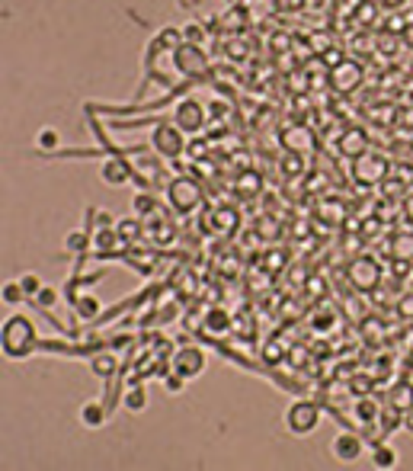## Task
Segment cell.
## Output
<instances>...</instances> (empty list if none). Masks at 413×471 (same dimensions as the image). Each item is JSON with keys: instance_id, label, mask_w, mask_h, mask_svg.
I'll return each mask as SVG.
<instances>
[{"instance_id": "30bf717a", "label": "cell", "mask_w": 413, "mask_h": 471, "mask_svg": "<svg viewBox=\"0 0 413 471\" xmlns=\"http://www.w3.org/2000/svg\"><path fill=\"white\" fill-rule=\"evenodd\" d=\"M135 167L125 160V157H106L100 164V180L106 186H125L129 180H135Z\"/></svg>"}, {"instance_id": "d6986e66", "label": "cell", "mask_w": 413, "mask_h": 471, "mask_svg": "<svg viewBox=\"0 0 413 471\" xmlns=\"http://www.w3.org/2000/svg\"><path fill=\"white\" fill-rule=\"evenodd\" d=\"M122 404H125V410H131V414H141V410H145L147 407V391L141 388V381H131L129 388H125Z\"/></svg>"}, {"instance_id": "83f0119b", "label": "cell", "mask_w": 413, "mask_h": 471, "mask_svg": "<svg viewBox=\"0 0 413 471\" xmlns=\"http://www.w3.org/2000/svg\"><path fill=\"white\" fill-rule=\"evenodd\" d=\"M19 286H23V292H26V298H29V302H32V298H36L39 292H42V286H45V282H42V279L36 276V273H23V276H19Z\"/></svg>"}, {"instance_id": "6da1fadb", "label": "cell", "mask_w": 413, "mask_h": 471, "mask_svg": "<svg viewBox=\"0 0 413 471\" xmlns=\"http://www.w3.org/2000/svg\"><path fill=\"white\" fill-rule=\"evenodd\" d=\"M0 350L7 359H26L29 353L39 350V331L26 314H13L0 327Z\"/></svg>"}, {"instance_id": "4fadbf2b", "label": "cell", "mask_w": 413, "mask_h": 471, "mask_svg": "<svg viewBox=\"0 0 413 471\" xmlns=\"http://www.w3.org/2000/svg\"><path fill=\"white\" fill-rule=\"evenodd\" d=\"M90 372L96 375V379L109 381L112 375L119 372V359H116V353H109V350H96V353H90Z\"/></svg>"}, {"instance_id": "4dcf8cb0", "label": "cell", "mask_w": 413, "mask_h": 471, "mask_svg": "<svg viewBox=\"0 0 413 471\" xmlns=\"http://www.w3.org/2000/svg\"><path fill=\"white\" fill-rule=\"evenodd\" d=\"M164 388L170 391V395H180V391L186 388V379H183V375H180V372H173V369H170V372H167V375H164Z\"/></svg>"}, {"instance_id": "277c9868", "label": "cell", "mask_w": 413, "mask_h": 471, "mask_svg": "<svg viewBox=\"0 0 413 471\" xmlns=\"http://www.w3.org/2000/svg\"><path fill=\"white\" fill-rule=\"evenodd\" d=\"M282 420H285V430L292 436H308L321 426V407L314 401H308V397H298V401H292L285 407Z\"/></svg>"}, {"instance_id": "ba28073f", "label": "cell", "mask_w": 413, "mask_h": 471, "mask_svg": "<svg viewBox=\"0 0 413 471\" xmlns=\"http://www.w3.org/2000/svg\"><path fill=\"white\" fill-rule=\"evenodd\" d=\"M349 282L356 289H375L381 282V263L375 257H356L349 263Z\"/></svg>"}, {"instance_id": "5b68a950", "label": "cell", "mask_w": 413, "mask_h": 471, "mask_svg": "<svg viewBox=\"0 0 413 471\" xmlns=\"http://www.w3.org/2000/svg\"><path fill=\"white\" fill-rule=\"evenodd\" d=\"M170 58H173V67L183 77H199V74L209 71V55H205V48L193 45V42H183L180 48H173Z\"/></svg>"}, {"instance_id": "5bb4252c", "label": "cell", "mask_w": 413, "mask_h": 471, "mask_svg": "<svg viewBox=\"0 0 413 471\" xmlns=\"http://www.w3.org/2000/svg\"><path fill=\"white\" fill-rule=\"evenodd\" d=\"M109 404L106 401H83L81 404V423L90 426V430H100L106 420H109Z\"/></svg>"}, {"instance_id": "cb8c5ba5", "label": "cell", "mask_w": 413, "mask_h": 471, "mask_svg": "<svg viewBox=\"0 0 413 471\" xmlns=\"http://www.w3.org/2000/svg\"><path fill=\"white\" fill-rule=\"evenodd\" d=\"M0 298H3V305L17 308L23 305V302H29L26 292H23V286H19V279H13V282H3V292H0Z\"/></svg>"}, {"instance_id": "d4e9b609", "label": "cell", "mask_w": 413, "mask_h": 471, "mask_svg": "<svg viewBox=\"0 0 413 471\" xmlns=\"http://www.w3.org/2000/svg\"><path fill=\"white\" fill-rule=\"evenodd\" d=\"M391 407H397L401 414L410 410L413 407V388L410 385H394V388H391Z\"/></svg>"}, {"instance_id": "9c48e42d", "label": "cell", "mask_w": 413, "mask_h": 471, "mask_svg": "<svg viewBox=\"0 0 413 471\" xmlns=\"http://www.w3.org/2000/svg\"><path fill=\"white\" fill-rule=\"evenodd\" d=\"M330 452H333V459H337V462L352 465V462H359V459L366 455V443H362V436H356V433H349V430H343V433L333 436Z\"/></svg>"}, {"instance_id": "1f68e13d", "label": "cell", "mask_w": 413, "mask_h": 471, "mask_svg": "<svg viewBox=\"0 0 413 471\" xmlns=\"http://www.w3.org/2000/svg\"><path fill=\"white\" fill-rule=\"evenodd\" d=\"M221 23H224V26H228V29H240V23H244V13H237V10L231 7L228 13L221 17Z\"/></svg>"}, {"instance_id": "44dd1931", "label": "cell", "mask_w": 413, "mask_h": 471, "mask_svg": "<svg viewBox=\"0 0 413 471\" xmlns=\"http://www.w3.org/2000/svg\"><path fill=\"white\" fill-rule=\"evenodd\" d=\"M74 311H77V317H81V321H96V317H103L100 298H93V295L74 298Z\"/></svg>"}, {"instance_id": "52a82bcc", "label": "cell", "mask_w": 413, "mask_h": 471, "mask_svg": "<svg viewBox=\"0 0 413 471\" xmlns=\"http://www.w3.org/2000/svg\"><path fill=\"white\" fill-rule=\"evenodd\" d=\"M173 122L186 135H199L205 129V106L195 96H183V100L173 106Z\"/></svg>"}, {"instance_id": "3957f363", "label": "cell", "mask_w": 413, "mask_h": 471, "mask_svg": "<svg viewBox=\"0 0 413 471\" xmlns=\"http://www.w3.org/2000/svg\"><path fill=\"white\" fill-rule=\"evenodd\" d=\"M151 148L157 151V157H167V160H176V157L186 151V132L176 125L173 119H157L154 129H151Z\"/></svg>"}, {"instance_id": "9a60e30c", "label": "cell", "mask_w": 413, "mask_h": 471, "mask_svg": "<svg viewBox=\"0 0 413 471\" xmlns=\"http://www.w3.org/2000/svg\"><path fill=\"white\" fill-rule=\"evenodd\" d=\"M93 244H96V253H100V257H109L112 250H119L125 240H122L119 228L109 224V228H96V231H93Z\"/></svg>"}, {"instance_id": "d6a6232c", "label": "cell", "mask_w": 413, "mask_h": 471, "mask_svg": "<svg viewBox=\"0 0 413 471\" xmlns=\"http://www.w3.org/2000/svg\"><path fill=\"white\" fill-rule=\"evenodd\" d=\"M266 356H269L266 362H279L282 359V346L279 343H266Z\"/></svg>"}, {"instance_id": "e575fe53", "label": "cell", "mask_w": 413, "mask_h": 471, "mask_svg": "<svg viewBox=\"0 0 413 471\" xmlns=\"http://www.w3.org/2000/svg\"><path fill=\"white\" fill-rule=\"evenodd\" d=\"M401 314H404V317H413V298H404V302H401Z\"/></svg>"}, {"instance_id": "d590c367", "label": "cell", "mask_w": 413, "mask_h": 471, "mask_svg": "<svg viewBox=\"0 0 413 471\" xmlns=\"http://www.w3.org/2000/svg\"><path fill=\"white\" fill-rule=\"evenodd\" d=\"M253 180H257V176H250V174L244 176V193H253V189L260 186V183H253Z\"/></svg>"}, {"instance_id": "f1b7e54d", "label": "cell", "mask_w": 413, "mask_h": 471, "mask_svg": "<svg viewBox=\"0 0 413 471\" xmlns=\"http://www.w3.org/2000/svg\"><path fill=\"white\" fill-rule=\"evenodd\" d=\"M32 305L36 308H55L58 305V289H52V286H42V292H39L36 298H32Z\"/></svg>"}, {"instance_id": "8992f818", "label": "cell", "mask_w": 413, "mask_h": 471, "mask_svg": "<svg viewBox=\"0 0 413 471\" xmlns=\"http://www.w3.org/2000/svg\"><path fill=\"white\" fill-rule=\"evenodd\" d=\"M205 353L199 350V346H180V350H173V356H170V369L173 372H180L186 381H193V379H199L205 372Z\"/></svg>"}, {"instance_id": "7a4b0ae2", "label": "cell", "mask_w": 413, "mask_h": 471, "mask_svg": "<svg viewBox=\"0 0 413 471\" xmlns=\"http://www.w3.org/2000/svg\"><path fill=\"white\" fill-rule=\"evenodd\" d=\"M167 202L173 209L176 215H189L195 212L199 205H202V186L195 176H173L170 183H167Z\"/></svg>"}, {"instance_id": "ac0fdd59", "label": "cell", "mask_w": 413, "mask_h": 471, "mask_svg": "<svg viewBox=\"0 0 413 471\" xmlns=\"http://www.w3.org/2000/svg\"><path fill=\"white\" fill-rule=\"evenodd\" d=\"M157 209H160V202H157V196L151 193V189H145V193H138L135 199H131V215H138L141 222H145V218H151Z\"/></svg>"}, {"instance_id": "ffe728a7", "label": "cell", "mask_w": 413, "mask_h": 471, "mask_svg": "<svg viewBox=\"0 0 413 471\" xmlns=\"http://www.w3.org/2000/svg\"><path fill=\"white\" fill-rule=\"evenodd\" d=\"M372 465H375L378 471H391L397 468V449L388 443H378L375 449H372Z\"/></svg>"}, {"instance_id": "2e32d148", "label": "cell", "mask_w": 413, "mask_h": 471, "mask_svg": "<svg viewBox=\"0 0 413 471\" xmlns=\"http://www.w3.org/2000/svg\"><path fill=\"white\" fill-rule=\"evenodd\" d=\"M366 148H368V138H366V132L362 129H346L340 135V154L343 157H352V160H356L359 154H366Z\"/></svg>"}, {"instance_id": "7402d4cb", "label": "cell", "mask_w": 413, "mask_h": 471, "mask_svg": "<svg viewBox=\"0 0 413 471\" xmlns=\"http://www.w3.org/2000/svg\"><path fill=\"white\" fill-rule=\"evenodd\" d=\"M228 327H231V317L221 311V308H211V311L205 314V331H211L215 337H224V333H228ZM211 333H209V337H211Z\"/></svg>"}, {"instance_id": "7c38bea8", "label": "cell", "mask_w": 413, "mask_h": 471, "mask_svg": "<svg viewBox=\"0 0 413 471\" xmlns=\"http://www.w3.org/2000/svg\"><path fill=\"white\" fill-rule=\"evenodd\" d=\"M359 83H362V67L356 61H340V65L333 67V87L340 93L356 90Z\"/></svg>"}, {"instance_id": "4316f807", "label": "cell", "mask_w": 413, "mask_h": 471, "mask_svg": "<svg viewBox=\"0 0 413 471\" xmlns=\"http://www.w3.org/2000/svg\"><path fill=\"white\" fill-rule=\"evenodd\" d=\"M116 228H119L122 240L129 244V240H135L138 234H141V228H145V222H141L138 215H131V218H122V222H116Z\"/></svg>"}, {"instance_id": "e0dca14e", "label": "cell", "mask_w": 413, "mask_h": 471, "mask_svg": "<svg viewBox=\"0 0 413 471\" xmlns=\"http://www.w3.org/2000/svg\"><path fill=\"white\" fill-rule=\"evenodd\" d=\"M352 417H356L362 426H372V423H378V417H381V407H378L372 397H359L356 404H352Z\"/></svg>"}, {"instance_id": "484cf974", "label": "cell", "mask_w": 413, "mask_h": 471, "mask_svg": "<svg viewBox=\"0 0 413 471\" xmlns=\"http://www.w3.org/2000/svg\"><path fill=\"white\" fill-rule=\"evenodd\" d=\"M58 145H61V135H58L52 125H45V129H39L36 135V148L45 154V151H58Z\"/></svg>"}, {"instance_id": "836d02e7", "label": "cell", "mask_w": 413, "mask_h": 471, "mask_svg": "<svg viewBox=\"0 0 413 471\" xmlns=\"http://www.w3.org/2000/svg\"><path fill=\"white\" fill-rule=\"evenodd\" d=\"M410 247H413V240L410 238H404V240H397V244H394V250H397V253H401V257H410Z\"/></svg>"}, {"instance_id": "f546056e", "label": "cell", "mask_w": 413, "mask_h": 471, "mask_svg": "<svg viewBox=\"0 0 413 471\" xmlns=\"http://www.w3.org/2000/svg\"><path fill=\"white\" fill-rule=\"evenodd\" d=\"M183 39L186 42H193V45H205V29L199 23H186L183 26Z\"/></svg>"}, {"instance_id": "603a6c76", "label": "cell", "mask_w": 413, "mask_h": 471, "mask_svg": "<svg viewBox=\"0 0 413 471\" xmlns=\"http://www.w3.org/2000/svg\"><path fill=\"white\" fill-rule=\"evenodd\" d=\"M90 238H93L90 228H83V231H71L65 238V250H71V253H87V247H90Z\"/></svg>"}, {"instance_id": "8fae6325", "label": "cell", "mask_w": 413, "mask_h": 471, "mask_svg": "<svg viewBox=\"0 0 413 471\" xmlns=\"http://www.w3.org/2000/svg\"><path fill=\"white\" fill-rule=\"evenodd\" d=\"M352 174L359 176V180H366V183H378V180H385L388 174V157L381 154H359L356 164H352Z\"/></svg>"}, {"instance_id": "8d00e7d4", "label": "cell", "mask_w": 413, "mask_h": 471, "mask_svg": "<svg viewBox=\"0 0 413 471\" xmlns=\"http://www.w3.org/2000/svg\"><path fill=\"white\" fill-rule=\"evenodd\" d=\"M404 430H410L413 433V407L410 410H404Z\"/></svg>"}]
</instances>
